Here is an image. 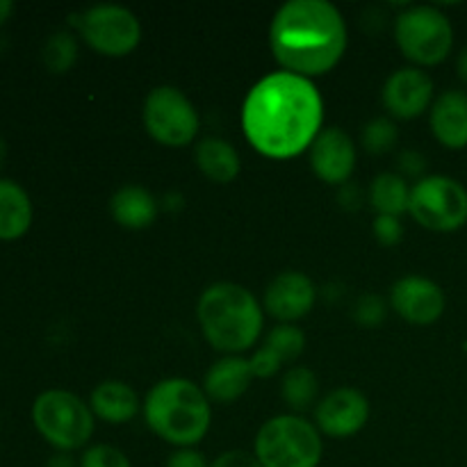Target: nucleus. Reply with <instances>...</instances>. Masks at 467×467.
<instances>
[{"label":"nucleus","mask_w":467,"mask_h":467,"mask_svg":"<svg viewBox=\"0 0 467 467\" xmlns=\"http://www.w3.org/2000/svg\"><path fill=\"white\" fill-rule=\"evenodd\" d=\"M324 105L310 78L276 71L255 82L242 108L246 140L267 158L285 160L313 146L322 130Z\"/></svg>","instance_id":"1"},{"label":"nucleus","mask_w":467,"mask_h":467,"mask_svg":"<svg viewBox=\"0 0 467 467\" xmlns=\"http://www.w3.org/2000/svg\"><path fill=\"white\" fill-rule=\"evenodd\" d=\"M269 44L285 71L304 78L322 76L345 55V18L327 0H290L274 16Z\"/></svg>","instance_id":"2"},{"label":"nucleus","mask_w":467,"mask_h":467,"mask_svg":"<svg viewBox=\"0 0 467 467\" xmlns=\"http://www.w3.org/2000/svg\"><path fill=\"white\" fill-rule=\"evenodd\" d=\"M203 336L219 351H246L263 331V310L246 287L235 283H214L201 295L196 306Z\"/></svg>","instance_id":"3"},{"label":"nucleus","mask_w":467,"mask_h":467,"mask_svg":"<svg viewBox=\"0 0 467 467\" xmlns=\"http://www.w3.org/2000/svg\"><path fill=\"white\" fill-rule=\"evenodd\" d=\"M144 418L162 441L192 447L210 429V401L190 379H164L144 401Z\"/></svg>","instance_id":"4"},{"label":"nucleus","mask_w":467,"mask_h":467,"mask_svg":"<svg viewBox=\"0 0 467 467\" xmlns=\"http://www.w3.org/2000/svg\"><path fill=\"white\" fill-rule=\"evenodd\" d=\"M32 422L39 436L57 451L80 450L94 433V413L68 390H46L32 404Z\"/></svg>","instance_id":"5"},{"label":"nucleus","mask_w":467,"mask_h":467,"mask_svg":"<svg viewBox=\"0 0 467 467\" xmlns=\"http://www.w3.org/2000/svg\"><path fill=\"white\" fill-rule=\"evenodd\" d=\"M255 459L263 467H317L322 461V438L308 420L278 415L258 431Z\"/></svg>","instance_id":"6"},{"label":"nucleus","mask_w":467,"mask_h":467,"mask_svg":"<svg viewBox=\"0 0 467 467\" xmlns=\"http://www.w3.org/2000/svg\"><path fill=\"white\" fill-rule=\"evenodd\" d=\"M401 53L413 62L431 67L442 62L454 46V27L447 14L431 5H415L400 14L395 26Z\"/></svg>","instance_id":"7"},{"label":"nucleus","mask_w":467,"mask_h":467,"mask_svg":"<svg viewBox=\"0 0 467 467\" xmlns=\"http://www.w3.org/2000/svg\"><path fill=\"white\" fill-rule=\"evenodd\" d=\"M409 213L429 231H456L467 222V190L456 178L424 176L410 187Z\"/></svg>","instance_id":"8"},{"label":"nucleus","mask_w":467,"mask_h":467,"mask_svg":"<svg viewBox=\"0 0 467 467\" xmlns=\"http://www.w3.org/2000/svg\"><path fill=\"white\" fill-rule=\"evenodd\" d=\"M82 39L103 55H128L141 39L140 18L121 5H96L73 16Z\"/></svg>","instance_id":"9"},{"label":"nucleus","mask_w":467,"mask_h":467,"mask_svg":"<svg viewBox=\"0 0 467 467\" xmlns=\"http://www.w3.org/2000/svg\"><path fill=\"white\" fill-rule=\"evenodd\" d=\"M144 126L164 146H187L199 132V114L176 87H155L144 103Z\"/></svg>","instance_id":"10"},{"label":"nucleus","mask_w":467,"mask_h":467,"mask_svg":"<svg viewBox=\"0 0 467 467\" xmlns=\"http://www.w3.org/2000/svg\"><path fill=\"white\" fill-rule=\"evenodd\" d=\"M390 304L406 322L427 327L445 313V292L424 276H404L392 285Z\"/></svg>","instance_id":"11"},{"label":"nucleus","mask_w":467,"mask_h":467,"mask_svg":"<svg viewBox=\"0 0 467 467\" xmlns=\"http://www.w3.org/2000/svg\"><path fill=\"white\" fill-rule=\"evenodd\" d=\"M369 404L363 392L354 388H340L319 401L315 410L319 431L331 438H349L368 424Z\"/></svg>","instance_id":"12"},{"label":"nucleus","mask_w":467,"mask_h":467,"mask_svg":"<svg viewBox=\"0 0 467 467\" xmlns=\"http://www.w3.org/2000/svg\"><path fill=\"white\" fill-rule=\"evenodd\" d=\"M310 164L324 182L342 185L356 167L354 141L340 128H324L310 146Z\"/></svg>","instance_id":"13"},{"label":"nucleus","mask_w":467,"mask_h":467,"mask_svg":"<svg viewBox=\"0 0 467 467\" xmlns=\"http://www.w3.org/2000/svg\"><path fill=\"white\" fill-rule=\"evenodd\" d=\"M433 80L420 68H400L383 85V105L392 117H420L431 105Z\"/></svg>","instance_id":"14"},{"label":"nucleus","mask_w":467,"mask_h":467,"mask_svg":"<svg viewBox=\"0 0 467 467\" xmlns=\"http://www.w3.org/2000/svg\"><path fill=\"white\" fill-rule=\"evenodd\" d=\"M313 281L301 272H283L269 283L265 292V308L281 322H295L310 313L315 304Z\"/></svg>","instance_id":"15"},{"label":"nucleus","mask_w":467,"mask_h":467,"mask_svg":"<svg viewBox=\"0 0 467 467\" xmlns=\"http://www.w3.org/2000/svg\"><path fill=\"white\" fill-rule=\"evenodd\" d=\"M431 130L447 149L467 146V94L465 91H442L431 105Z\"/></svg>","instance_id":"16"},{"label":"nucleus","mask_w":467,"mask_h":467,"mask_svg":"<svg viewBox=\"0 0 467 467\" xmlns=\"http://www.w3.org/2000/svg\"><path fill=\"white\" fill-rule=\"evenodd\" d=\"M32 210L30 194L21 182L0 176V242H16L30 231Z\"/></svg>","instance_id":"17"},{"label":"nucleus","mask_w":467,"mask_h":467,"mask_svg":"<svg viewBox=\"0 0 467 467\" xmlns=\"http://www.w3.org/2000/svg\"><path fill=\"white\" fill-rule=\"evenodd\" d=\"M251 379H254V372H251L249 360L242 356H226L217 360L205 374V395L219 404H228L244 395Z\"/></svg>","instance_id":"18"},{"label":"nucleus","mask_w":467,"mask_h":467,"mask_svg":"<svg viewBox=\"0 0 467 467\" xmlns=\"http://www.w3.org/2000/svg\"><path fill=\"white\" fill-rule=\"evenodd\" d=\"M89 409L96 418L109 424L130 422L140 413V397L128 383L103 381L94 388L89 400Z\"/></svg>","instance_id":"19"},{"label":"nucleus","mask_w":467,"mask_h":467,"mask_svg":"<svg viewBox=\"0 0 467 467\" xmlns=\"http://www.w3.org/2000/svg\"><path fill=\"white\" fill-rule=\"evenodd\" d=\"M109 213L126 228H146L158 217V201L140 185H126L109 201Z\"/></svg>","instance_id":"20"},{"label":"nucleus","mask_w":467,"mask_h":467,"mask_svg":"<svg viewBox=\"0 0 467 467\" xmlns=\"http://www.w3.org/2000/svg\"><path fill=\"white\" fill-rule=\"evenodd\" d=\"M196 164L214 182H231L240 173V155L231 141L205 137L196 146Z\"/></svg>","instance_id":"21"},{"label":"nucleus","mask_w":467,"mask_h":467,"mask_svg":"<svg viewBox=\"0 0 467 467\" xmlns=\"http://www.w3.org/2000/svg\"><path fill=\"white\" fill-rule=\"evenodd\" d=\"M369 201L379 214L400 217L401 213L409 210L410 187L397 173H381V176L374 178L372 187H369Z\"/></svg>","instance_id":"22"},{"label":"nucleus","mask_w":467,"mask_h":467,"mask_svg":"<svg viewBox=\"0 0 467 467\" xmlns=\"http://www.w3.org/2000/svg\"><path fill=\"white\" fill-rule=\"evenodd\" d=\"M317 377L308 368H295L283 379V400L295 410H306L317 400Z\"/></svg>","instance_id":"23"},{"label":"nucleus","mask_w":467,"mask_h":467,"mask_svg":"<svg viewBox=\"0 0 467 467\" xmlns=\"http://www.w3.org/2000/svg\"><path fill=\"white\" fill-rule=\"evenodd\" d=\"M46 68L50 73H67L78 59V41L71 32L59 30L46 39L44 50H41Z\"/></svg>","instance_id":"24"},{"label":"nucleus","mask_w":467,"mask_h":467,"mask_svg":"<svg viewBox=\"0 0 467 467\" xmlns=\"http://www.w3.org/2000/svg\"><path fill=\"white\" fill-rule=\"evenodd\" d=\"M265 347H269L274 354L281 356V360H295L296 356L304 354L306 336L301 328L290 327V324H281V327L272 328Z\"/></svg>","instance_id":"25"},{"label":"nucleus","mask_w":467,"mask_h":467,"mask_svg":"<svg viewBox=\"0 0 467 467\" xmlns=\"http://www.w3.org/2000/svg\"><path fill=\"white\" fill-rule=\"evenodd\" d=\"M400 140V130H397L395 121L386 117H377L365 126L363 130V144L369 153H386Z\"/></svg>","instance_id":"26"},{"label":"nucleus","mask_w":467,"mask_h":467,"mask_svg":"<svg viewBox=\"0 0 467 467\" xmlns=\"http://www.w3.org/2000/svg\"><path fill=\"white\" fill-rule=\"evenodd\" d=\"M80 467H130V461L117 447L94 445L82 451Z\"/></svg>","instance_id":"27"},{"label":"nucleus","mask_w":467,"mask_h":467,"mask_svg":"<svg viewBox=\"0 0 467 467\" xmlns=\"http://www.w3.org/2000/svg\"><path fill=\"white\" fill-rule=\"evenodd\" d=\"M383 317H386V304H383L381 296H360L358 304H356V319H358L363 327H377L379 322H383Z\"/></svg>","instance_id":"28"},{"label":"nucleus","mask_w":467,"mask_h":467,"mask_svg":"<svg viewBox=\"0 0 467 467\" xmlns=\"http://www.w3.org/2000/svg\"><path fill=\"white\" fill-rule=\"evenodd\" d=\"M372 231L374 237L386 246L397 244V242H401V235H404V226H401L400 217H390V214H379L374 219Z\"/></svg>","instance_id":"29"},{"label":"nucleus","mask_w":467,"mask_h":467,"mask_svg":"<svg viewBox=\"0 0 467 467\" xmlns=\"http://www.w3.org/2000/svg\"><path fill=\"white\" fill-rule=\"evenodd\" d=\"M281 363H283L281 356L274 354L269 347H260V349L254 354V358L249 360L251 372H254V377H258V379L274 377V374L281 369Z\"/></svg>","instance_id":"30"},{"label":"nucleus","mask_w":467,"mask_h":467,"mask_svg":"<svg viewBox=\"0 0 467 467\" xmlns=\"http://www.w3.org/2000/svg\"><path fill=\"white\" fill-rule=\"evenodd\" d=\"M210 467H263L255 454H249V451L242 450H233V451H223L222 456L214 459V463Z\"/></svg>","instance_id":"31"},{"label":"nucleus","mask_w":467,"mask_h":467,"mask_svg":"<svg viewBox=\"0 0 467 467\" xmlns=\"http://www.w3.org/2000/svg\"><path fill=\"white\" fill-rule=\"evenodd\" d=\"M167 467H210V465L201 451L190 450V447H182V450L173 451V454L169 456Z\"/></svg>","instance_id":"32"},{"label":"nucleus","mask_w":467,"mask_h":467,"mask_svg":"<svg viewBox=\"0 0 467 467\" xmlns=\"http://www.w3.org/2000/svg\"><path fill=\"white\" fill-rule=\"evenodd\" d=\"M400 167L404 169L409 176H418V173H422L424 167H427V160L420 153H415V150H406V153L400 155Z\"/></svg>","instance_id":"33"},{"label":"nucleus","mask_w":467,"mask_h":467,"mask_svg":"<svg viewBox=\"0 0 467 467\" xmlns=\"http://www.w3.org/2000/svg\"><path fill=\"white\" fill-rule=\"evenodd\" d=\"M46 467H80V463H76L67 451H57V454L46 461Z\"/></svg>","instance_id":"34"},{"label":"nucleus","mask_w":467,"mask_h":467,"mask_svg":"<svg viewBox=\"0 0 467 467\" xmlns=\"http://www.w3.org/2000/svg\"><path fill=\"white\" fill-rule=\"evenodd\" d=\"M14 14V3L12 0H0V26H5V23L12 18Z\"/></svg>","instance_id":"35"},{"label":"nucleus","mask_w":467,"mask_h":467,"mask_svg":"<svg viewBox=\"0 0 467 467\" xmlns=\"http://www.w3.org/2000/svg\"><path fill=\"white\" fill-rule=\"evenodd\" d=\"M456 71H459L461 80L467 82V46L459 53V59H456Z\"/></svg>","instance_id":"36"},{"label":"nucleus","mask_w":467,"mask_h":467,"mask_svg":"<svg viewBox=\"0 0 467 467\" xmlns=\"http://www.w3.org/2000/svg\"><path fill=\"white\" fill-rule=\"evenodd\" d=\"M5 160H7V141H5L3 135H0V169H3Z\"/></svg>","instance_id":"37"}]
</instances>
